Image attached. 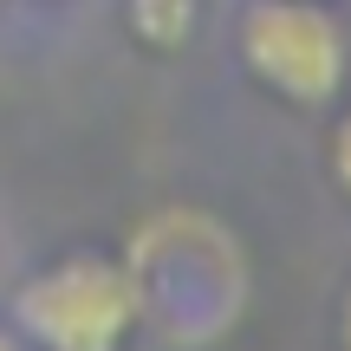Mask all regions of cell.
<instances>
[{
  "label": "cell",
  "mask_w": 351,
  "mask_h": 351,
  "mask_svg": "<svg viewBox=\"0 0 351 351\" xmlns=\"http://www.w3.org/2000/svg\"><path fill=\"white\" fill-rule=\"evenodd\" d=\"M195 13L202 0H124V26L150 59H169L195 39Z\"/></svg>",
  "instance_id": "cell-3"
},
{
  "label": "cell",
  "mask_w": 351,
  "mask_h": 351,
  "mask_svg": "<svg viewBox=\"0 0 351 351\" xmlns=\"http://www.w3.org/2000/svg\"><path fill=\"white\" fill-rule=\"evenodd\" d=\"M13 319L33 351H124L143 319V280L117 254L78 247L26 274Z\"/></svg>",
  "instance_id": "cell-1"
},
{
  "label": "cell",
  "mask_w": 351,
  "mask_h": 351,
  "mask_svg": "<svg viewBox=\"0 0 351 351\" xmlns=\"http://www.w3.org/2000/svg\"><path fill=\"white\" fill-rule=\"evenodd\" d=\"M234 39L247 78L293 111H332L351 85V33L326 0H247Z\"/></svg>",
  "instance_id": "cell-2"
},
{
  "label": "cell",
  "mask_w": 351,
  "mask_h": 351,
  "mask_svg": "<svg viewBox=\"0 0 351 351\" xmlns=\"http://www.w3.org/2000/svg\"><path fill=\"white\" fill-rule=\"evenodd\" d=\"M339 345L351 351V287H345V300H339Z\"/></svg>",
  "instance_id": "cell-5"
},
{
  "label": "cell",
  "mask_w": 351,
  "mask_h": 351,
  "mask_svg": "<svg viewBox=\"0 0 351 351\" xmlns=\"http://www.w3.org/2000/svg\"><path fill=\"white\" fill-rule=\"evenodd\" d=\"M0 351H20V345H13V339H0Z\"/></svg>",
  "instance_id": "cell-6"
},
{
  "label": "cell",
  "mask_w": 351,
  "mask_h": 351,
  "mask_svg": "<svg viewBox=\"0 0 351 351\" xmlns=\"http://www.w3.org/2000/svg\"><path fill=\"white\" fill-rule=\"evenodd\" d=\"M326 163H332V182H339V189H345V202H351V111L339 117V130H332Z\"/></svg>",
  "instance_id": "cell-4"
}]
</instances>
